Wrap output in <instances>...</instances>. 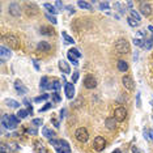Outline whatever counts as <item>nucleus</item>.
Instances as JSON below:
<instances>
[{
  "instance_id": "c85d7f7f",
  "label": "nucleus",
  "mask_w": 153,
  "mask_h": 153,
  "mask_svg": "<svg viewBox=\"0 0 153 153\" xmlns=\"http://www.w3.org/2000/svg\"><path fill=\"white\" fill-rule=\"evenodd\" d=\"M35 150H37L38 153H46V148H45V145H43L42 143H37Z\"/></svg>"
},
{
  "instance_id": "2eb2a0df",
  "label": "nucleus",
  "mask_w": 153,
  "mask_h": 153,
  "mask_svg": "<svg viewBox=\"0 0 153 153\" xmlns=\"http://www.w3.org/2000/svg\"><path fill=\"white\" fill-rule=\"evenodd\" d=\"M14 89H16V92H17L18 94H26V93H28L26 86H24L20 80H16V81H14Z\"/></svg>"
},
{
  "instance_id": "a18cd8bd",
  "label": "nucleus",
  "mask_w": 153,
  "mask_h": 153,
  "mask_svg": "<svg viewBox=\"0 0 153 153\" xmlns=\"http://www.w3.org/2000/svg\"><path fill=\"white\" fill-rule=\"evenodd\" d=\"M148 135H149V140L153 141V130H148Z\"/></svg>"
},
{
  "instance_id": "f3484780",
  "label": "nucleus",
  "mask_w": 153,
  "mask_h": 153,
  "mask_svg": "<svg viewBox=\"0 0 153 153\" xmlns=\"http://www.w3.org/2000/svg\"><path fill=\"white\" fill-rule=\"evenodd\" d=\"M105 126H106V128H109V130H115V127H117V119L112 118V117L106 118Z\"/></svg>"
},
{
  "instance_id": "09e8293b",
  "label": "nucleus",
  "mask_w": 153,
  "mask_h": 153,
  "mask_svg": "<svg viewBox=\"0 0 153 153\" xmlns=\"http://www.w3.org/2000/svg\"><path fill=\"white\" fill-rule=\"evenodd\" d=\"M52 123H54V126H55L56 128H58V127H59V123H58V122H56V120H52Z\"/></svg>"
},
{
  "instance_id": "ea45409f",
  "label": "nucleus",
  "mask_w": 153,
  "mask_h": 153,
  "mask_svg": "<svg viewBox=\"0 0 153 153\" xmlns=\"http://www.w3.org/2000/svg\"><path fill=\"white\" fill-rule=\"evenodd\" d=\"M55 7L58 8V11H63V8H64V4H63L62 2H55Z\"/></svg>"
},
{
  "instance_id": "a211bd4d",
  "label": "nucleus",
  "mask_w": 153,
  "mask_h": 153,
  "mask_svg": "<svg viewBox=\"0 0 153 153\" xmlns=\"http://www.w3.org/2000/svg\"><path fill=\"white\" fill-rule=\"evenodd\" d=\"M59 68L62 69V72H64L66 75H68V73H71V68H69V66L67 64V62L66 60H59Z\"/></svg>"
},
{
  "instance_id": "a878e982",
  "label": "nucleus",
  "mask_w": 153,
  "mask_h": 153,
  "mask_svg": "<svg viewBox=\"0 0 153 153\" xmlns=\"http://www.w3.org/2000/svg\"><path fill=\"white\" fill-rule=\"evenodd\" d=\"M39 31H41V34H45V35H52L54 34V30L51 28H46V26H42Z\"/></svg>"
},
{
  "instance_id": "5701e85b",
  "label": "nucleus",
  "mask_w": 153,
  "mask_h": 153,
  "mask_svg": "<svg viewBox=\"0 0 153 153\" xmlns=\"http://www.w3.org/2000/svg\"><path fill=\"white\" fill-rule=\"evenodd\" d=\"M5 103H7L9 107H13V109H20V102H17L16 100L8 98V100H5Z\"/></svg>"
},
{
  "instance_id": "6e6d98bb",
  "label": "nucleus",
  "mask_w": 153,
  "mask_h": 153,
  "mask_svg": "<svg viewBox=\"0 0 153 153\" xmlns=\"http://www.w3.org/2000/svg\"><path fill=\"white\" fill-rule=\"evenodd\" d=\"M152 41H153V34H152Z\"/></svg>"
},
{
  "instance_id": "0eeeda50",
  "label": "nucleus",
  "mask_w": 153,
  "mask_h": 153,
  "mask_svg": "<svg viewBox=\"0 0 153 153\" xmlns=\"http://www.w3.org/2000/svg\"><path fill=\"white\" fill-rule=\"evenodd\" d=\"M152 11H153V8H152V5L148 2H140V4H139V12L143 16H145V17L150 16L152 14Z\"/></svg>"
},
{
  "instance_id": "4468645a",
  "label": "nucleus",
  "mask_w": 153,
  "mask_h": 153,
  "mask_svg": "<svg viewBox=\"0 0 153 153\" xmlns=\"http://www.w3.org/2000/svg\"><path fill=\"white\" fill-rule=\"evenodd\" d=\"M25 9H26V13L30 14V16L37 14L38 12H39V11H38V7H37L34 3H29V2L25 3Z\"/></svg>"
},
{
  "instance_id": "cd10ccee",
  "label": "nucleus",
  "mask_w": 153,
  "mask_h": 153,
  "mask_svg": "<svg viewBox=\"0 0 153 153\" xmlns=\"http://www.w3.org/2000/svg\"><path fill=\"white\" fill-rule=\"evenodd\" d=\"M77 5L83 9H89V11L92 9V4L88 3V2H77Z\"/></svg>"
},
{
  "instance_id": "c756f323",
  "label": "nucleus",
  "mask_w": 153,
  "mask_h": 153,
  "mask_svg": "<svg viewBox=\"0 0 153 153\" xmlns=\"http://www.w3.org/2000/svg\"><path fill=\"white\" fill-rule=\"evenodd\" d=\"M67 56H68V59L72 62V64L73 66H79V62H77V58H76V56L75 55H72L69 51H68V54H67Z\"/></svg>"
},
{
  "instance_id": "e433bc0d",
  "label": "nucleus",
  "mask_w": 153,
  "mask_h": 153,
  "mask_svg": "<svg viewBox=\"0 0 153 153\" xmlns=\"http://www.w3.org/2000/svg\"><path fill=\"white\" fill-rule=\"evenodd\" d=\"M42 123H43V120H42L41 118H35V119H33V120H31V124H34L35 127H39Z\"/></svg>"
},
{
  "instance_id": "b1692460",
  "label": "nucleus",
  "mask_w": 153,
  "mask_h": 153,
  "mask_svg": "<svg viewBox=\"0 0 153 153\" xmlns=\"http://www.w3.org/2000/svg\"><path fill=\"white\" fill-rule=\"evenodd\" d=\"M29 114H30V112H29V110H28V109H26V110L20 109V110L17 111V117L20 118V119H24V118H26V117L29 115Z\"/></svg>"
},
{
  "instance_id": "ddd939ff",
  "label": "nucleus",
  "mask_w": 153,
  "mask_h": 153,
  "mask_svg": "<svg viewBox=\"0 0 153 153\" xmlns=\"http://www.w3.org/2000/svg\"><path fill=\"white\" fill-rule=\"evenodd\" d=\"M64 92H66L67 98H68V100H72V98L75 97V86H73V84L67 83L66 86H64Z\"/></svg>"
},
{
  "instance_id": "a19ab883",
  "label": "nucleus",
  "mask_w": 153,
  "mask_h": 153,
  "mask_svg": "<svg viewBox=\"0 0 153 153\" xmlns=\"http://www.w3.org/2000/svg\"><path fill=\"white\" fill-rule=\"evenodd\" d=\"M8 148H9L11 150H18V145H17L16 143H11V144H8Z\"/></svg>"
},
{
  "instance_id": "1a4fd4ad",
  "label": "nucleus",
  "mask_w": 153,
  "mask_h": 153,
  "mask_svg": "<svg viewBox=\"0 0 153 153\" xmlns=\"http://www.w3.org/2000/svg\"><path fill=\"white\" fill-rule=\"evenodd\" d=\"M93 147H94V149H95V150L101 152V150H103V149H105V147H106V140H105L102 136H97V138L94 139Z\"/></svg>"
},
{
  "instance_id": "37998d69",
  "label": "nucleus",
  "mask_w": 153,
  "mask_h": 153,
  "mask_svg": "<svg viewBox=\"0 0 153 153\" xmlns=\"http://www.w3.org/2000/svg\"><path fill=\"white\" fill-rule=\"evenodd\" d=\"M136 106H138V107H140V106H141V101H140V93H138V94H136Z\"/></svg>"
},
{
  "instance_id": "de8ad7c7",
  "label": "nucleus",
  "mask_w": 153,
  "mask_h": 153,
  "mask_svg": "<svg viewBox=\"0 0 153 153\" xmlns=\"http://www.w3.org/2000/svg\"><path fill=\"white\" fill-rule=\"evenodd\" d=\"M67 9H68V12H69V13H75V9H73V7H67Z\"/></svg>"
},
{
  "instance_id": "72a5a7b5",
  "label": "nucleus",
  "mask_w": 153,
  "mask_h": 153,
  "mask_svg": "<svg viewBox=\"0 0 153 153\" xmlns=\"http://www.w3.org/2000/svg\"><path fill=\"white\" fill-rule=\"evenodd\" d=\"M127 21H128L130 26H132V28H136V26H139V25H140V22L135 21V20H133L132 17H128V18H127Z\"/></svg>"
},
{
  "instance_id": "423d86ee",
  "label": "nucleus",
  "mask_w": 153,
  "mask_h": 153,
  "mask_svg": "<svg viewBox=\"0 0 153 153\" xmlns=\"http://www.w3.org/2000/svg\"><path fill=\"white\" fill-rule=\"evenodd\" d=\"M122 84H123L124 89L127 92H130V93L135 90V83H133L132 77H131V76H128V75H124L123 77H122Z\"/></svg>"
},
{
  "instance_id": "79ce46f5",
  "label": "nucleus",
  "mask_w": 153,
  "mask_h": 153,
  "mask_svg": "<svg viewBox=\"0 0 153 153\" xmlns=\"http://www.w3.org/2000/svg\"><path fill=\"white\" fill-rule=\"evenodd\" d=\"M51 106H52L51 103H46V105H45V106H43L42 109H39V112H43V111H47V110H49V109H50Z\"/></svg>"
},
{
  "instance_id": "aec40b11",
  "label": "nucleus",
  "mask_w": 153,
  "mask_h": 153,
  "mask_svg": "<svg viewBox=\"0 0 153 153\" xmlns=\"http://www.w3.org/2000/svg\"><path fill=\"white\" fill-rule=\"evenodd\" d=\"M43 7H45V8L47 9V12H49V13H51L52 16H55L56 13L59 12L58 9L55 8V5H52V4H50V3H45V4H43Z\"/></svg>"
},
{
  "instance_id": "dca6fc26",
  "label": "nucleus",
  "mask_w": 153,
  "mask_h": 153,
  "mask_svg": "<svg viewBox=\"0 0 153 153\" xmlns=\"http://www.w3.org/2000/svg\"><path fill=\"white\" fill-rule=\"evenodd\" d=\"M50 49H51V45H50L49 42H46V41H41L37 45V50H38V51L47 52V51H50Z\"/></svg>"
},
{
  "instance_id": "473e14b6",
  "label": "nucleus",
  "mask_w": 153,
  "mask_h": 153,
  "mask_svg": "<svg viewBox=\"0 0 153 153\" xmlns=\"http://www.w3.org/2000/svg\"><path fill=\"white\" fill-rule=\"evenodd\" d=\"M98 5H100V9H101V11H106V9H109L110 3H109V2H100Z\"/></svg>"
},
{
  "instance_id": "49530a36",
  "label": "nucleus",
  "mask_w": 153,
  "mask_h": 153,
  "mask_svg": "<svg viewBox=\"0 0 153 153\" xmlns=\"http://www.w3.org/2000/svg\"><path fill=\"white\" fill-rule=\"evenodd\" d=\"M28 132H29V133H31V135H37V130H34V128H29V130H28Z\"/></svg>"
},
{
  "instance_id": "2f4dec72",
  "label": "nucleus",
  "mask_w": 153,
  "mask_h": 153,
  "mask_svg": "<svg viewBox=\"0 0 153 153\" xmlns=\"http://www.w3.org/2000/svg\"><path fill=\"white\" fill-rule=\"evenodd\" d=\"M62 35H63V38L66 39V42H67V43H71V45H73V43H75L73 38H72V37H69V35H68L66 31H63V33H62Z\"/></svg>"
},
{
  "instance_id": "f257e3e1",
  "label": "nucleus",
  "mask_w": 153,
  "mask_h": 153,
  "mask_svg": "<svg viewBox=\"0 0 153 153\" xmlns=\"http://www.w3.org/2000/svg\"><path fill=\"white\" fill-rule=\"evenodd\" d=\"M18 123H20V118L16 117V115H12V114H5V115H3V118H2L3 127L8 128V130H14Z\"/></svg>"
},
{
  "instance_id": "8fccbe9b",
  "label": "nucleus",
  "mask_w": 153,
  "mask_h": 153,
  "mask_svg": "<svg viewBox=\"0 0 153 153\" xmlns=\"http://www.w3.org/2000/svg\"><path fill=\"white\" fill-rule=\"evenodd\" d=\"M148 30H149V31L153 34V26H152V25H149V26H148Z\"/></svg>"
},
{
  "instance_id": "c9c22d12",
  "label": "nucleus",
  "mask_w": 153,
  "mask_h": 153,
  "mask_svg": "<svg viewBox=\"0 0 153 153\" xmlns=\"http://www.w3.org/2000/svg\"><path fill=\"white\" fill-rule=\"evenodd\" d=\"M51 97H52V100H54L55 102H60V101H62V98H60V95H59V93H58V92L51 93Z\"/></svg>"
},
{
  "instance_id": "864d4df0",
  "label": "nucleus",
  "mask_w": 153,
  "mask_h": 153,
  "mask_svg": "<svg viewBox=\"0 0 153 153\" xmlns=\"http://www.w3.org/2000/svg\"><path fill=\"white\" fill-rule=\"evenodd\" d=\"M112 153H122V150H120V149H115Z\"/></svg>"
},
{
  "instance_id": "4be33fe9",
  "label": "nucleus",
  "mask_w": 153,
  "mask_h": 153,
  "mask_svg": "<svg viewBox=\"0 0 153 153\" xmlns=\"http://www.w3.org/2000/svg\"><path fill=\"white\" fill-rule=\"evenodd\" d=\"M117 67H118V69H119L120 72H126V71L128 69V64H127V62H126V60H123V59L118 60Z\"/></svg>"
},
{
  "instance_id": "20e7f679",
  "label": "nucleus",
  "mask_w": 153,
  "mask_h": 153,
  "mask_svg": "<svg viewBox=\"0 0 153 153\" xmlns=\"http://www.w3.org/2000/svg\"><path fill=\"white\" fill-rule=\"evenodd\" d=\"M114 47H115L117 52H119V54H128V52H130V50H131L128 41L123 39V38H122V39H118Z\"/></svg>"
},
{
  "instance_id": "7ed1b4c3",
  "label": "nucleus",
  "mask_w": 153,
  "mask_h": 153,
  "mask_svg": "<svg viewBox=\"0 0 153 153\" xmlns=\"http://www.w3.org/2000/svg\"><path fill=\"white\" fill-rule=\"evenodd\" d=\"M2 41L7 43L11 49H18L20 47V39L14 35V34H4L2 37Z\"/></svg>"
},
{
  "instance_id": "603ef678",
  "label": "nucleus",
  "mask_w": 153,
  "mask_h": 153,
  "mask_svg": "<svg viewBox=\"0 0 153 153\" xmlns=\"http://www.w3.org/2000/svg\"><path fill=\"white\" fill-rule=\"evenodd\" d=\"M64 112H66V110L63 109V110L60 111V118H63V117H64Z\"/></svg>"
},
{
  "instance_id": "c03bdc74",
  "label": "nucleus",
  "mask_w": 153,
  "mask_h": 153,
  "mask_svg": "<svg viewBox=\"0 0 153 153\" xmlns=\"http://www.w3.org/2000/svg\"><path fill=\"white\" fill-rule=\"evenodd\" d=\"M79 80V72H73V76H72V81L76 83Z\"/></svg>"
},
{
  "instance_id": "393cba45",
  "label": "nucleus",
  "mask_w": 153,
  "mask_h": 153,
  "mask_svg": "<svg viewBox=\"0 0 153 153\" xmlns=\"http://www.w3.org/2000/svg\"><path fill=\"white\" fill-rule=\"evenodd\" d=\"M49 84H50V81H49V77H47V76H43V77L41 79V84H39V86H41L42 89H47Z\"/></svg>"
},
{
  "instance_id": "412c9836",
  "label": "nucleus",
  "mask_w": 153,
  "mask_h": 153,
  "mask_svg": "<svg viewBox=\"0 0 153 153\" xmlns=\"http://www.w3.org/2000/svg\"><path fill=\"white\" fill-rule=\"evenodd\" d=\"M42 135L45 136V138H47V139H52L54 136H55V132L54 131H51L50 128H47V127H43V131H42Z\"/></svg>"
},
{
  "instance_id": "9d476101",
  "label": "nucleus",
  "mask_w": 153,
  "mask_h": 153,
  "mask_svg": "<svg viewBox=\"0 0 153 153\" xmlns=\"http://www.w3.org/2000/svg\"><path fill=\"white\" fill-rule=\"evenodd\" d=\"M84 86L86 89H94L95 86H97V80H95L92 75H88L84 79Z\"/></svg>"
},
{
  "instance_id": "39448f33",
  "label": "nucleus",
  "mask_w": 153,
  "mask_h": 153,
  "mask_svg": "<svg viewBox=\"0 0 153 153\" xmlns=\"http://www.w3.org/2000/svg\"><path fill=\"white\" fill-rule=\"evenodd\" d=\"M75 138L77 139L80 143H86L88 139H89V133H88L86 128H84V127L77 128V130H76V132H75Z\"/></svg>"
},
{
  "instance_id": "6e6552de",
  "label": "nucleus",
  "mask_w": 153,
  "mask_h": 153,
  "mask_svg": "<svg viewBox=\"0 0 153 153\" xmlns=\"http://www.w3.org/2000/svg\"><path fill=\"white\" fill-rule=\"evenodd\" d=\"M126 117H127V110L123 106H119V107H117L115 110H114V118L117 119V122L124 120Z\"/></svg>"
},
{
  "instance_id": "58836bf2",
  "label": "nucleus",
  "mask_w": 153,
  "mask_h": 153,
  "mask_svg": "<svg viewBox=\"0 0 153 153\" xmlns=\"http://www.w3.org/2000/svg\"><path fill=\"white\" fill-rule=\"evenodd\" d=\"M69 52H71L72 55H75L76 58H80V56H81V52H80L77 49H71V50H69Z\"/></svg>"
},
{
  "instance_id": "f704fd0d",
  "label": "nucleus",
  "mask_w": 153,
  "mask_h": 153,
  "mask_svg": "<svg viewBox=\"0 0 153 153\" xmlns=\"http://www.w3.org/2000/svg\"><path fill=\"white\" fill-rule=\"evenodd\" d=\"M49 97H50V95L46 93V94H43V95H39V97H35V98H34V102H42V101L47 100Z\"/></svg>"
},
{
  "instance_id": "6ab92c4d",
  "label": "nucleus",
  "mask_w": 153,
  "mask_h": 153,
  "mask_svg": "<svg viewBox=\"0 0 153 153\" xmlns=\"http://www.w3.org/2000/svg\"><path fill=\"white\" fill-rule=\"evenodd\" d=\"M60 88H62V85H60V83H59L58 80L50 81V84H49V86H47V89H52V90H55V92L60 90Z\"/></svg>"
},
{
  "instance_id": "7c9ffc66",
  "label": "nucleus",
  "mask_w": 153,
  "mask_h": 153,
  "mask_svg": "<svg viewBox=\"0 0 153 153\" xmlns=\"http://www.w3.org/2000/svg\"><path fill=\"white\" fill-rule=\"evenodd\" d=\"M152 46H153V41H152V38H150V39H145V41H144L143 49H145V50H150Z\"/></svg>"
},
{
  "instance_id": "9b49d317",
  "label": "nucleus",
  "mask_w": 153,
  "mask_h": 153,
  "mask_svg": "<svg viewBox=\"0 0 153 153\" xmlns=\"http://www.w3.org/2000/svg\"><path fill=\"white\" fill-rule=\"evenodd\" d=\"M0 56H2V63H5V60L9 59L12 56V51L8 47L2 46V47H0Z\"/></svg>"
},
{
  "instance_id": "5fc2aeb1",
  "label": "nucleus",
  "mask_w": 153,
  "mask_h": 153,
  "mask_svg": "<svg viewBox=\"0 0 153 153\" xmlns=\"http://www.w3.org/2000/svg\"><path fill=\"white\" fill-rule=\"evenodd\" d=\"M127 5L131 8V7H132V2H127Z\"/></svg>"
},
{
  "instance_id": "f8f14e48",
  "label": "nucleus",
  "mask_w": 153,
  "mask_h": 153,
  "mask_svg": "<svg viewBox=\"0 0 153 153\" xmlns=\"http://www.w3.org/2000/svg\"><path fill=\"white\" fill-rule=\"evenodd\" d=\"M8 12L13 16V17H18L21 13V9H20V5L17 3H11L9 7H8Z\"/></svg>"
},
{
  "instance_id": "3c124183",
  "label": "nucleus",
  "mask_w": 153,
  "mask_h": 153,
  "mask_svg": "<svg viewBox=\"0 0 153 153\" xmlns=\"http://www.w3.org/2000/svg\"><path fill=\"white\" fill-rule=\"evenodd\" d=\"M34 67H35V69H39V66H38V63L34 60Z\"/></svg>"
},
{
  "instance_id": "bb28decb",
  "label": "nucleus",
  "mask_w": 153,
  "mask_h": 153,
  "mask_svg": "<svg viewBox=\"0 0 153 153\" xmlns=\"http://www.w3.org/2000/svg\"><path fill=\"white\" fill-rule=\"evenodd\" d=\"M130 17H132L135 21H138V22H140V20H141V17H140V14L136 12V11H133V9H131V12H130Z\"/></svg>"
},
{
  "instance_id": "f03ea898",
  "label": "nucleus",
  "mask_w": 153,
  "mask_h": 153,
  "mask_svg": "<svg viewBox=\"0 0 153 153\" xmlns=\"http://www.w3.org/2000/svg\"><path fill=\"white\" fill-rule=\"evenodd\" d=\"M50 144L54 145V148L56 149V152H58V153H71L69 144L66 140H55V139H51L50 140Z\"/></svg>"
},
{
  "instance_id": "4c0bfd02",
  "label": "nucleus",
  "mask_w": 153,
  "mask_h": 153,
  "mask_svg": "<svg viewBox=\"0 0 153 153\" xmlns=\"http://www.w3.org/2000/svg\"><path fill=\"white\" fill-rule=\"evenodd\" d=\"M46 17H47V20H49L50 22H52L54 25H55L56 22H58V20L55 18V16H52V14H50V13H47V14H46Z\"/></svg>"
}]
</instances>
